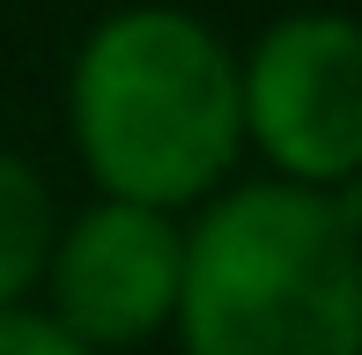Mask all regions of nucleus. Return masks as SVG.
<instances>
[{
    "mask_svg": "<svg viewBox=\"0 0 362 355\" xmlns=\"http://www.w3.org/2000/svg\"><path fill=\"white\" fill-rule=\"evenodd\" d=\"M74 141L126 207H177L229 170L244 141L237 59L177 8H126L74 59Z\"/></svg>",
    "mask_w": 362,
    "mask_h": 355,
    "instance_id": "f03ea898",
    "label": "nucleus"
},
{
    "mask_svg": "<svg viewBox=\"0 0 362 355\" xmlns=\"http://www.w3.org/2000/svg\"><path fill=\"white\" fill-rule=\"evenodd\" d=\"M0 355H96L45 311H0Z\"/></svg>",
    "mask_w": 362,
    "mask_h": 355,
    "instance_id": "423d86ee",
    "label": "nucleus"
},
{
    "mask_svg": "<svg viewBox=\"0 0 362 355\" xmlns=\"http://www.w3.org/2000/svg\"><path fill=\"white\" fill-rule=\"evenodd\" d=\"M45 260H52V192L23 156H0V311H15Z\"/></svg>",
    "mask_w": 362,
    "mask_h": 355,
    "instance_id": "39448f33",
    "label": "nucleus"
},
{
    "mask_svg": "<svg viewBox=\"0 0 362 355\" xmlns=\"http://www.w3.org/2000/svg\"><path fill=\"white\" fill-rule=\"evenodd\" d=\"M185 355H355V200L244 185L207 207L177 267Z\"/></svg>",
    "mask_w": 362,
    "mask_h": 355,
    "instance_id": "f257e3e1",
    "label": "nucleus"
},
{
    "mask_svg": "<svg viewBox=\"0 0 362 355\" xmlns=\"http://www.w3.org/2000/svg\"><path fill=\"white\" fill-rule=\"evenodd\" d=\"M177 267H185V237L156 207L104 200L67 230L52 252V296L59 326L81 348H134L163 318L177 311Z\"/></svg>",
    "mask_w": 362,
    "mask_h": 355,
    "instance_id": "20e7f679",
    "label": "nucleus"
},
{
    "mask_svg": "<svg viewBox=\"0 0 362 355\" xmlns=\"http://www.w3.org/2000/svg\"><path fill=\"white\" fill-rule=\"evenodd\" d=\"M244 126L296 185H348L362 156V37L348 15H288L237 67Z\"/></svg>",
    "mask_w": 362,
    "mask_h": 355,
    "instance_id": "7ed1b4c3",
    "label": "nucleus"
}]
</instances>
